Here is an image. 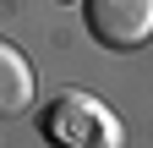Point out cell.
<instances>
[{
    "label": "cell",
    "instance_id": "3957f363",
    "mask_svg": "<svg viewBox=\"0 0 153 148\" xmlns=\"http://www.w3.org/2000/svg\"><path fill=\"white\" fill-rule=\"evenodd\" d=\"M38 99V77H33V66H27V55L0 39V121H11V115H22V110Z\"/></svg>",
    "mask_w": 153,
    "mask_h": 148
},
{
    "label": "cell",
    "instance_id": "6da1fadb",
    "mask_svg": "<svg viewBox=\"0 0 153 148\" xmlns=\"http://www.w3.org/2000/svg\"><path fill=\"white\" fill-rule=\"evenodd\" d=\"M38 126H44V137L60 143V148H120V143H126L120 115H115L104 99L82 93V88L60 93V99L44 110V121H38Z\"/></svg>",
    "mask_w": 153,
    "mask_h": 148
},
{
    "label": "cell",
    "instance_id": "7a4b0ae2",
    "mask_svg": "<svg viewBox=\"0 0 153 148\" xmlns=\"http://www.w3.org/2000/svg\"><path fill=\"white\" fill-rule=\"evenodd\" d=\"M82 22L104 49H142L153 39V0H82Z\"/></svg>",
    "mask_w": 153,
    "mask_h": 148
}]
</instances>
